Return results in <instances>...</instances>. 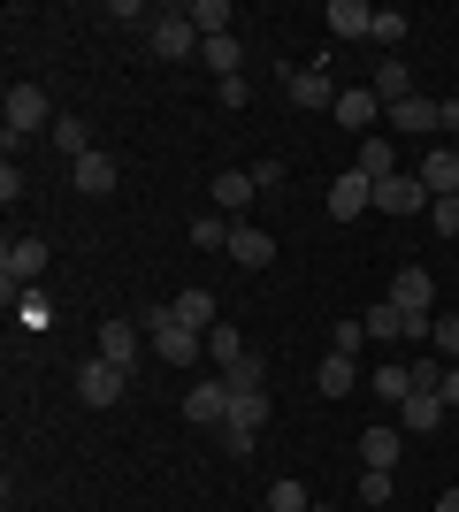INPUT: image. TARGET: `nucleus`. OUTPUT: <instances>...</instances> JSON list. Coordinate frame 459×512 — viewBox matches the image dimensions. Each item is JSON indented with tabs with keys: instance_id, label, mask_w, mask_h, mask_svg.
I'll list each match as a JSON object with an SVG mask.
<instances>
[{
	"instance_id": "obj_1",
	"label": "nucleus",
	"mask_w": 459,
	"mask_h": 512,
	"mask_svg": "<svg viewBox=\"0 0 459 512\" xmlns=\"http://www.w3.org/2000/svg\"><path fill=\"white\" fill-rule=\"evenodd\" d=\"M138 329L153 337V360H161V367H192V360H199V329H184V321H176V306H153Z\"/></svg>"
},
{
	"instance_id": "obj_2",
	"label": "nucleus",
	"mask_w": 459,
	"mask_h": 512,
	"mask_svg": "<svg viewBox=\"0 0 459 512\" xmlns=\"http://www.w3.org/2000/svg\"><path fill=\"white\" fill-rule=\"evenodd\" d=\"M0 123H8V138H31V130H54L62 115H54V100H46L39 85H8V100H0Z\"/></svg>"
},
{
	"instance_id": "obj_3",
	"label": "nucleus",
	"mask_w": 459,
	"mask_h": 512,
	"mask_svg": "<svg viewBox=\"0 0 459 512\" xmlns=\"http://www.w3.org/2000/svg\"><path fill=\"white\" fill-rule=\"evenodd\" d=\"M46 253H54L46 237H8V253H0V299H8V306H16V291L46 268Z\"/></svg>"
},
{
	"instance_id": "obj_4",
	"label": "nucleus",
	"mask_w": 459,
	"mask_h": 512,
	"mask_svg": "<svg viewBox=\"0 0 459 512\" xmlns=\"http://www.w3.org/2000/svg\"><path fill=\"white\" fill-rule=\"evenodd\" d=\"M360 329H368V344H398V337H429L437 321H421V314H406V306H391V299H375L368 314H360Z\"/></svg>"
},
{
	"instance_id": "obj_5",
	"label": "nucleus",
	"mask_w": 459,
	"mask_h": 512,
	"mask_svg": "<svg viewBox=\"0 0 459 512\" xmlns=\"http://www.w3.org/2000/svg\"><path fill=\"white\" fill-rule=\"evenodd\" d=\"M146 46L161 54V62H184V54H199V31H192V16H184V8H161V16H153V31H146Z\"/></svg>"
},
{
	"instance_id": "obj_6",
	"label": "nucleus",
	"mask_w": 459,
	"mask_h": 512,
	"mask_svg": "<svg viewBox=\"0 0 459 512\" xmlns=\"http://www.w3.org/2000/svg\"><path fill=\"white\" fill-rule=\"evenodd\" d=\"M383 299L406 306V314H421V321H437V276H429V268H398Z\"/></svg>"
},
{
	"instance_id": "obj_7",
	"label": "nucleus",
	"mask_w": 459,
	"mask_h": 512,
	"mask_svg": "<svg viewBox=\"0 0 459 512\" xmlns=\"http://www.w3.org/2000/svg\"><path fill=\"white\" fill-rule=\"evenodd\" d=\"M261 199V184H253V169H222L215 184H207V207L230 214V222H245V207Z\"/></svg>"
},
{
	"instance_id": "obj_8",
	"label": "nucleus",
	"mask_w": 459,
	"mask_h": 512,
	"mask_svg": "<svg viewBox=\"0 0 459 512\" xmlns=\"http://www.w3.org/2000/svg\"><path fill=\"white\" fill-rule=\"evenodd\" d=\"M123 390H131V375H123V367H108L100 352H92V360L77 367V398H85V406H115Z\"/></svg>"
},
{
	"instance_id": "obj_9",
	"label": "nucleus",
	"mask_w": 459,
	"mask_h": 512,
	"mask_svg": "<svg viewBox=\"0 0 459 512\" xmlns=\"http://www.w3.org/2000/svg\"><path fill=\"white\" fill-rule=\"evenodd\" d=\"M69 184H77L85 199H108L115 184H123V169H115V153H100V146H92L85 161H69Z\"/></svg>"
},
{
	"instance_id": "obj_10",
	"label": "nucleus",
	"mask_w": 459,
	"mask_h": 512,
	"mask_svg": "<svg viewBox=\"0 0 459 512\" xmlns=\"http://www.w3.org/2000/svg\"><path fill=\"white\" fill-rule=\"evenodd\" d=\"M184 421H192V428H222V421H230V383L215 375V383L184 390Z\"/></svg>"
},
{
	"instance_id": "obj_11",
	"label": "nucleus",
	"mask_w": 459,
	"mask_h": 512,
	"mask_svg": "<svg viewBox=\"0 0 459 512\" xmlns=\"http://www.w3.org/2000/svg\"><path fill=\"white\" fill-rule=\"evenodd\" d=\"M284 100L291 107H337V85H329V69H284Z\"/></svg>"
},
{
	"instance_id": "obj_12",
	"label": "nucleus",
	"mask_w": 459,
	"mask_h": 512,
	"mask_svg": "<svg viewBox=\"0 0 459 512\" xmlns=\"http://www.w3.org/2000/svg\"><path fill=\"white\" fill-rule=\"evenodd\" d=\"M414 176L429 184V199H459V146H429Z\"/></svg>"
},
{
	"instance_id": "obj_13",
	"label": "nucleus",
	"mask_w": 459,
	"mask_h": 512,
	"mask_svg": "<svg viewBox=\"0 0 459 512\" xmlns=\"http://www.w3.org/2000/svg\"><path fill=\"white\" fill-rule=\"evenodd\" d=\"M368 207H375V184H368L360 169H345L337 184H329V214H337V222H360Z\"/></svg>"
},
{
	"instance_id": "obj_14",
	"label": "nucleus",
	"mask_w": 459,
	"mask_h": 512,
	"mask_svg": "<svg viewBox=\"0 0 459 512\" xmlns=\"http://www.w3.org/2000/svg\"><path fill=\"white\" fill-rule=\"evenodd\" d=\"M329 115H337V123H345L352 138H368V123H375V115H383V100H375V85H345V92H337V107H329Z\"/></svg>"
},
{
	"instance_id": "obj_15",
	"label": "nucleus",
	"mask_w": 459,
	"mask_h": 512,
	"mask_svg": "<svg viewBox=\"0 0 459 512\" xmlns=\"http://www.w3.org/2000/svg\"><path fill=\"white\" fill-rule=\"evenodd\" d=\"M437 123H444V100H429V92H414V100L391 107V130H398V138H429Z\"/></svg>"
},
{
	"instance_id": "obj_16",
	"label": "nucleus",
	"mask_w": 459,
	"mask_h": 512,
	"mask_svg": "<svg viewBox=\"0 0 459 512\" xmlns=\"http://www.w3.org/2000/svg\"><path fill=\"white\" fill-rule=\"evenodd\" d=\"M375 207H383V214H429V184L398 169L391 184H375Z\"/></svg>"
},
{
	"instance_id": "obj_17",
	"label": "nucleus",
	"mask_w": 459,
	"mask_h": 512,
	"mask_svg": "<svg viewBox=\"0 0 459 512\" xmlns=\"http://www.w3.org/2000/svg\"><path fill=\"white\" fill-rule=\"evenodd\" d=\"M398 451H406V428H383V421H375L368 436H360V467H368V474H391Z\"/></svg>"
},
{
	"instance_id": "obj_18",
	"label": "nucleus",
	"mask_w": 459,
	"mask_h": 512,
	"mask_svg": "<svg viewBox=\"0 0 459 512\" xmlns=\"http://www.w3.org/2000/svg\"><path fill=\"white\" fill-rule=\"evenodd\" d=\"M322 23H329V39H368V31H375V8H368V0H329Z\"/></svg>"
},
{
	"instance_id": "obj_19",
	"label": "nucleus",
	"mask_w": 459,
	"mask_h": 512,
	"mask_svg": "<svg viewBox=\"0 0 459 512\" xmlns=\"http://www.w3.org/2000/svg\"><path fill=\"white\" fill-rule=\"evenodd\" d=\"M100 360L131 375L138 367V321H100Z\"/></svg>"
},
{
	"instance_id": "obj_20",
	"label": "nucleus",
	"mask_w": 459,
	"mask_h": 512,
	"mask_svg": "<svg viewBox=\"0 0 459 512\" xmlns=\"http://www.w3.org/2000/svg\"><path fill=\"white\" fill-rule=\"evenodd\" d=\"M398 428H406V436H429V428H444V390H414V398L398 406Z\"/></svg>"
},
{
	"instance_id": "obj_21",
	"label": "nucleus",
	"mask_w": 459,
	"mask_h": 512,
	"mask_svg": "<svg viewBox=\"0 0 459 512\" xmlns=\"http://www.w3.org/2000/svg\"><path fill=\"white\" fill-rule=\"evenodd\" d=\"M230 260H238V268H268V260H276V237L238 222V230H230Z\"/></svg>"
},
{
	"instance_id": "obj_22",
	"label": "nucleus",
	"mask_w": 459,
	"mask_h": 512,
	"mask_svg": "<svg viewBox=\"0 0 459 512\" xmlns=\"http://www.w3.org/2000/svg\"><path fill=\"white\" fill-rule=\"evenodd\" d=\"M199 62L215 69V85H230V77L245 69V46H238V31H230V39H199Z\"/></svg>"
},
{
	"instance_id": "obj_23",
	"label": "nucleus",
	"mask_w": 459,
	"mask_h": 512,
	"mask_svg": "<svg viewBox=\"0 0 459 512\" xmlns=\"http://www.w3.org/2000/svg\"><path fill=\"white\" fill-rule=\"evenodd\" d=\"M352 169L368 176V184H391V176H398V146H383V138H360V153H352Z\"/></svg>"
},
{
	"instance_id": "obj_24",
	"label": "nucleus",
	"mask_w": 459,
	"mask_h": 512,
	"mask_svg": "<svg viewBox=\"0 0 459 512\" xmlns=\"http://www.w3.org/2000/svg\"><path fill=\"white\" fill-rule=\"evenodd\" d=\"M222 428L261 436V428H268V390H230V421H222Z\"/></svg>"
},
{
	"instance_id": "obj_25",
	"label": "nucleus",
	"mask_w": 459,
	"mask_h": 512,
	"mask_svg": "<svg viewBox=\"0 0 459 512\" xmlns=\"http://www.w3.org/2000/svg\"><path fill=\"white\" fill-rule=\"evenodd\" d=\"M184 16H192V31H199V39H230V23H238V8H230V0H192Z\"/></svg>"
},
{
	"instance_id": "obj_26",
	"label": "nucleus",
	"mask_w": 459,
	"mask_h": 512,
	"mask_svg": "<svg viewBox=\"0 0 459 512\" xmlns=\"http://www.w3.org/2000/svg\"><path fill=\"white\" fill-rule=\"evenodd\" d=\"M176 321H184V329H199V337H207V329H215V291H199V283H192V291H176Z\"/></svg>"
},
{
	"instance_id": "obj_27",
	"label": "nucleus",
	"mask_w": 459,
	"mask_h": 512,
	"mask_svg": "<svg viewBox=\"0 0 459 512\" xmlns=\"http://www.w3.org/2000/svg\"><path fill=\"white\" fill-rule=\"evenodd\" d=\"M322 398H352V383H360V360H345V352H322Z\"/></svg>"
},
{
	"instance_id": "obj_28",
	"label": "nucleus",
	"mask_w": 459,
	"mask_h": 512,
	"mask_svg": "<svg viewBox=\"0 0 459 512\" xmlns=\"http://www.w3.org/2000/svg\"><path fill=\"white\" fill-rule=\"evenodd\" d=\"M375 100H383V107H398V100H414V69L398 62V54H391V62H383V69H375Z\"/></svg>"
},
{
	"instance_id": "obj_29",
	"label": "nucleus",
	"mask_w": 459,
	"mask_h": 512,
	"mask_svg": "<svg viewBox=\"0 0 459 512\" xmlns=\"http://www.w3.org/2000/svg\"><path fill=\"white\" fill-rule=\"evenodd\" d=\"M368 390L383 398V406H406V398H414V367H375Z\"/></svg>"
},
{
	"instance_id": "obj_30",
	"label": "nucleus",
	"mask_w": 459,
	"mask_h": 512,
	"mask_svg": "<svg viewBox=\"0 0 459 512\" xmlns=\"http://www.w3.org/2000/svg\"><path fill=\"white\" fill-rule=\"evenodd\" d=\"M230 230H238L230 214H199V222H192V245H199V253H230Z\"/></svg>"
},
{
	"instance_id": "obj_31",
	"label": "nucleus",
	"mask_w": 459,
	"mask_h": 512,
	"mask_svg": "<svg viewBox=\"0 0 459 512\" xmlns=\"http://www.w3.org/2000/svg\"><path fill=\"white\" fill-rule=\"evenodd\" d=\"M222 383H230V390H268V367H261V352H238V360L222 367Z\"/></svg>"
},
{
	"instance_id": "obj_32",
	"label": "nucleus",
	"mask_w": 459,
	"mask_h": 512,
	"mask_svg": "<svg viewBox=\"0 0 459 512\" xmlns=\"http://www.w3.org/2000/svg\"><path fill=\"white\" fill-rule=\"evenodd\" d=\"M268 512H314V497H306V482H268Z\"/></svg>"
},
{
	"instance_id": "obj_33",
	"label": "nucleus",
	"mask_w": 459,
	"mask_h": 512,
	"mask_svg": "<svg viewBox=\"0 0 459 512\" xmlns=\"http://www.w3.org/2000/svg\"><path fill=\"white\" fill-rule=\"evenodd\" d=\"M46 138H54V146H62L69 161H85V153H92V138H85V123H77V115H62V123L46 130Z\"/></svg>"
},
{
	"instance_id": "obj_34",
	"label": "nucleus",
	"mask_w": 459,
	"mask_h": 512,
	"mask_svg": "<svg viewBox=\"0 0 459 512\" xmlns=\"http://www.w3.org/2000/svg\"><path fill=\"white\" fill-rule=\"evenodd\" d=\"M406 31H414V16H398V8H375V31H368V39H375V46H398Z\"/></svg>"
},
{
	"instance_id": "obj_35",
	"label": "nucleus",
	"mask_w": 459,
	"mask_h": 512,
	"mask_svg": "<svg viewBox=\"0 0 459 512\" xmlns=\"http://www.w3.org/2000/svg\"><path fill=\"white\" fill-rule=\"evenodd\" d=\"M360 512H391V474H360Z\"/></svg>"
},
{
	"instance_id": "obj_36",
	"label": "nucleus",
	"mask_w": 459,
	"mask_h": 512,
	"mask_svg": "<svg viewBox=\"0 0 459 512\" xmlns=\"http://www.w3.org/2000/svg\"><path fill=\"white\" fill-rule=\"evenodd\" d=\"M360 344H368L360 321H337V329H329V352H345V360H360Z\"/></svg>"
},
{
	"instance_id": "obj_37",
	"label": "nucleus",
	"mask_w": 459,
	"mask_h": 512,
	"mask_svg": "<svg viewBox=\"0 0 459 512\" xmlns=\"http://www.w3.org/2000/svg\"><path fill=\"white\" fill-rule=\"evenodd\" d=\"M429 337H437V360L459 367V314H437V329H429Z\"/></svg>"
},
{
	"instance_id": "obj_38",
	"label": "nucleus",
	"mask_w": 459,
	"mask_h": 512,
	"mask_svg": "<svg viewBox=\"0 0 459 512\" xmlns=\"http://www.w3.org/2000/svg\"><path fill=\"white\" fill-rule=\"evenodd\" d=\"M429 230H437V237H459V199H429Z\"/></svg>"
},
{
	"instance_id": "obj_39",
	"label": "nucleus",
	"mask_w": 459,
	"mask_h": 512,
	"mask_svg": "<svg viewBox=\"0 0 459 512\" xmlns=\"http://www.w3.org/2000/svg\"><path fill=\"white\" fill-rule=\"evenodd\" d=\"M207 352H215V360L230 367V360H238V352H245V337H238V329H207Z\"/></svg>"
},
{
	"instance_id": "obj_40",
	"label": "nucleus",
	"mask_w": 459,
	"mask_h": 512,
	"mask_svg": "<svg viewBox=\"0 0 459 512\" xmlns=\"http://www.w3.org/2000/svg\"><path fill=\"white\" fill-rule=\"evenodd\" d=\"M253 184H261V192H276V184H284V161H276V153H261V161H253Z\"/></svg>"
},
{
	"instance_id": "obj_41",
	"label": "nucleus",
	"mask_w": 459,
	"mask_h": 512,
	"mask_svg": "<svg viewBox=\"0 0 459 512\" xmlns=\"http://www.w3.org/2000/svg\"><path fill=\"white\" fill-rule=\"evenodd\" d=\"M222 436V451H230V459H253V444H261V436H245V428H215Z\"/></svg>"
},
{
	"instance_id": "obj_42",
	"label": "nucleus",
	"mask_w": 459,
	"mask_h": 512,
	"mask_svg": "<svg viewBox=\"0 0 459 512\" xmlns=\"http://www.w3.org/2000/svg\"><path fill=\"white\" fill-rule=\"evenodd\" d=\"M0 199H8V207H16V199H23V169H16V153L0 161Z\"/></svg>"
},
{
	"instance_id": "obj_43",
	"label": "nucleus",
	"mask_w": 459,
	"mask_h": 512,
	"mask_svg": "<svg viewBox=\"0 0 459 512\" xmlns=\"http://www.w3.org/2000/svg\"><path fill=\"white\" fill-rule=\"evenodd\" d=\"M108 16L115 23H146V31H153V8H138V0H108Z\"/></svg>"
},
{
	"instance_id": "obj_44",
	"label": "nucleus",
	"mask_w": 459,
	"mask_h": 512,
	"mask_svg": "<svg viewBox=\"0 0 459 512\" xmlns=\"http://www.w3.org/2000/svg\"><path fill=\"white\" fill-rule=\"evenodd\" d=\"M215 100H222V107H245V100H253V85H245V77H230V85H215Z\"/></svg>"
},
{
	"instance_id": "obj_45",
	"label": "nucleus",
	"mask_w": 459,
	"mask_h": 512,
	"mask_svg": "<svg viewBox=\"0 0 459 512\" xmlns=\"http://www.w3.org/2000/svg\"><path fill=\"white\" fill-rule=\"evenodd\" d=\"M444 406H459V367H444Z\"/></svg>"
},
{
	"instance_id": "obj_46",
	"label": "nucleus",
	"mask_w": 459,
	"mask_h": 512,
	"mask_svg": "<svg viewBox=\"0 0 459 512\" xmlns=\"http://www.w3.org/2000/svg\"><path fill=\"white\" fill-rule=\"evenodd\" d=\"M437 512H459V490H444V497H437Z\"/></svg>"
},
{
	"instance_id": "obj_47",
	"label": "nucleus",
	"mask_w": 459,
	"mask_h": 512,
	"mask_svg": "<svg viewBox=\"0 0 459 512\" xmlns=\"http://www.w3.org/2000/svg\"><path fill=\"white\" fill-rule=\"evenodd\" d=\"M314 512H329V505H314Z\"/></svg>"
}]
</instances>
